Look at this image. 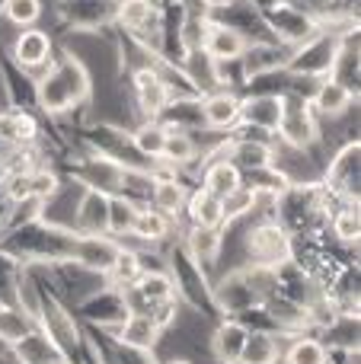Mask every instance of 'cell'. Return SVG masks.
<instances>
[{"mask_svg":"<svg viewBox=\"0 0 361 364\" xmlns=\"http://www.w3.org/2000/svg\"><path fill=\"white\" fill-rule=\"evenodd\" d=\"M141 272H144V262H141V256L134 250H125V246H122L119 256H115V262H112V269L106 272V278H109V284H112V288L128 291L141 278Z\"/></svg>","mask_w":361,"mask_h":364,"instance_id":"cell-25","label":"cell"},{"mask_svg":"<svg viewBox=\"0 0 361 364\" xmlns=\"http://www.w3.org/2000/svg\"><path fill=\"white\" fill-rule=\"evenodd\" d=\"M243 246H247L249 265H262V269H288L294 262V237L285 224L266 218L256 227H249L247 237H243Z\"/></svg>","mask_w":361,"mask_h":364,"instance_id":"cell-2","label":"cell"},{"mask_svg":"<svg viewBox=\"0 0 361 364\" xmlns=\"http://www.w3.org/2000/svg\"><path fill=\"white\" fill-rule=\"evenodd\" d=\"M74 233H109V195L99 188H83L77 205Z\"/></svg>","mask_w":361,"mask_h":364,"instance_id":"cell-12","label":"cell"},{"mask_svg":"<svg viewBox=\"0 0 361 364\" xmlns=\"http://www.w3.org/2000/svg\"><path fill=\"white\" fill-rule=\"evenodd\" d=\"M115 19L128 32L141 36L153 19V6H151V0H115Z\"/></svg>","mask_w":361,"mask_h":364,"instance_id":"cell-30","label":"cell"},{"mask_svg":"<svg viewBox=\"0 0 361 364\" xmlns=\"http://www.w3.org/2000/svg\"><path fill=\"white\" fill-rule=\"evenodd\" d=\"M170 224L173 218H166V214H160L157 208H138V214H134V224H131V237L141 240V243L153 246V243H163L166 237H170Z\"/></svg>","mask_w":361,"mask_h":364,"instance_id":"cell-22","label":"cell"},{"mask_svg":"<svg viewBox=\"0 0 361 364\" xmlns=\"http://www.w3.org/2000/svg\"><path fill=\"white\" fill-rule=\"evenodd\" d=\"M128 294H134L147 310L153 304H163V301H173L176 297V278L170 272H141V278L128 288Z\"/></svg>","mask_w":361,"mask_h":364,"instance_id":"cell-16","label":"cell"},{"mask_svg":"<svg viewBox=\"0 0 361 364\" xmlns=\"http://www.w3.org/2000/svg\"><path fill=\"white\" fill-rule=\"evenodd\" d=\"M352 100H355V90L339 83L336 77H323L311 93V109L313 115H323V119H339L352 109Z\"/></svg>","mask_w":361,"mask_h":364,"instance_id":"cell-10","label":"cell"},{"mask_svg":"<svg viewBox=\"0 0 361 364\" xmlns=\"http://www.w3.org/2000/svg\"><path fill=\"white\" fill-rule=\"evenodd\" d=\"M249 329L243 326L240 320H221L215 326V333H211V355L217 358V364H237L240 361V352H243V342H247Z\"/></svg>","mask_w":361,"mask_h":364,"instance_id":"cell-13","label":"cell"},{"mask_svg":"<svg viewBox=\"0 0 361 364\" xmlns=\"http://www.w3.org/2000/svg\"><path fill=\"white\" fill-rule=\"evenodd\" d=\"M279 361H281V342L266 329H256V333L249 329L237 364H279Z\"/></svg>","mask_w":361,"mask_h":364,"instance_id":"cell-21","label":"cell"},{"mask_svg":"<svg viewBox=\"0 0 361 364\" xmlns=\"http://www.w3.org/2000/svg\"><path fill=\"white\" fill-rule=\"evenodd\" d=\"M163 339V329L153 323L151 314L144 310H131L125 320L115 326V342L125 348H138V352H153Z\"/></svg>","mask_w":361,"mask_h":364,"instance_id":"cell-5","label":"cell"},{"mask_svg":"<svg viewBox=\"0 0 361 364\" xmlns=\"http://www.w3.org/2000/svg\"><path fill=\"white\" fill-rule=\"evenodd\" d=\"M51 364H74V361H68V358H64V355H61V358H58V361H51Z\"/></svg>","mask_w":361,"mask_h":364,"instance_id":"cell-34","label":"cell"},{"mask_svg":"<svg viewBox=\"0 0 361 364\" xmlns=\"http://www.w3.org/2000/svg\"><path fill=\"white\" fill-rule=\"evenodd\" d=\"M227 157L240 173H269L275 164V151L259 134H240L227 141Z\"/></svg>","mask_w":361,"mask_h":364,"instance_id":"cell-4","label":"cell"},{"mask_svg":"<svg viewBox=\"0 0 361 364\" xmlns=\"http://www.w3.org/2000/svg\"><path fill=\"white\" fill-rule=\"evenodd\" d=\"M185 250L195 262H215L224 250V227H192Z\"/></svg>","mask_w":361,"mask_h":364,"instance_id":"cell-23","label":"cell"},{"mask_svg":"<svg viewBox=\"0 0 361 364\" xmlns=\"http://www.w3.org/2000/svg\"><path fill=\"white\" fill-rule=\"evenodd\" d=\"M163 364H192L189 358H176V355H173V358H166Z\"/></svg>","mask_w":361,"mask_h":364,"instance_id":"cell-33","label":"cell"},{"mask_svg":"<svg viewBox=\"0 0 361 364\" xmlns=\"http://www.w3.org/2000/svg\"><path fill=\"white\" fill-rule=\"evenodd\" d=\"M36 326L38 320L32 314H26L23 307H0V342H6V346L29 336Z\"/></svg>","mask_w":361,"mask_h":364,"instance_id":"cell-28","label":"cell"},{"mask_svg":"<svg viewBox=\"0 0 361 364\" xmlns=\"http://www.w3.org/2000/svg\"><path fill=\"white\" fill-rule=\"evenodd\" d=\"M215 301H217V307H221L224 314H230V316L247 314V310L259 307V301H256V294L249 291L243 272H234V275H227L221 284H217V288H215Z\"/></svg>","mask_w":361,"mask_h":364,"instance_id":"cell-14","label":"cell"},{"mask_svg":"<svg viewBox=\"0 0 361 364\" xmlns=\"http://www.w3.org/2000/svg\"><path fill=\"white\" fill-rule=\"evenodd\" d=\"M163 160L166 166H189L198 160V144L195 138H192L189 132H179V128H170V134H166V147H163Z\"/></svg>","mask_w":361,"mask_h":364,"instance_id":"cell-24","label":"cell"},{"mask_svg":"<svg viewBox=\"0 0 361 364\" xmlns=\"http://www.w3.org/2000/svg\"><path fill=\"white\" fill-rule=\"evenodd\" d=\"M90 96V74L80 58L64 55L48 64V74L36 80V100L48 115H61Z\"/></svg>","mask_w":361,"mask_h":364,"instance_id":"cell-1","label":"cell"},{"mask_svg":"<svg viewBox=\"0 0 361 364\" xmlns=\"http://www.w3.org/2000/svg\"><path fill=\"white\" fill-rule=\"evenodd\" d=\"M330 227L343 246H358L361 218H358V201H343V208L330 214Z\"/></svg>","mask_w":361,"mask_h":364,"instance_id":"cell-27","label":"cell"},{"mask_svg":"<svg viewBox=\"0 0 361 364\" xmlns=\"http://www.w3.org/2000/svg\"><path fill=\"white\" fill-rule=\"evenodd\" d=\"M166 134L170 128L163 125V119H144L141 125H134V132L128 134L131 138V147L147 160H160L166 147Z\"/></svg>","mask_w":361,"mask_h":364,"instance_id":"cell-19","label":"cell"},{"mask_svg":"<svg viewBox=\"0 0 361 364\" xmlns=\"http://www.w3.org/2000/svg\"><path fill=\"white\" fill-rule=\"evenodd\" d=\"M275 134L281 138V144L291 147V151H311L313 144L320 141V125L317 115L311 109V100L304 93H281V119Z\"/></svg>","mask_w":361,"mask_h":364,"instance_id":"cell-3","label":"cell"},{"mask_svg":"<svg viewBox=\"0 0 361 364\" xmlns=\"http://www.w3.org/2000/svg\"><path fill=\"white\" fill-rule=\"evenodd\" d=\"M4 19L10 26H19V29H32L42 16V0H4Z\"/></svg>","mask_w":361,"mask_h":364,"instance_id":"cell-31","label":"cell"},{"mask_svg":"<svg viewBox=\"0 0 361 364\" xmlns=\"http://www.w3.org/2000/svg\"><path fill=\"white\" fill-rule=\"evenodd\" d=\"M185 198H189V192H185V186L176 176H153L151 205L157 208L160 214H166V218H179L183 208H185Z\"/></svg>","mask_w":361,"mask_h":364,"instance_id":"cell-18","label":"cell"},{"mask_svg":"<svg viewBox=\"0 0 361 364\" xmlns=\"http://www.w3.org/2000/svg\"><path fill=\"white\" fill-rule=\"evenodd\" d=\"M10 51L13 61L26 70H38L55 61V42H51V36L45 29H19Z\"/></svg>","mask_w":361,"mask_h":364,"instance_id":"cell-8","label":"cell"},{"mask_svg":"<svg viewBox=\"0 0 361 364\" xmlns=\"http://www.w3.org/2000/svg\"><path fill=\"white\" fill-rule=\"evenodd\" d=\"M281 119V96L272 93H256L249 100H243L240 109V125H247L249 132H269L275 134Z\"/></svg>","mask_w":361,"mask_h":364,"instance_id":"cell-11","label":"cell"},{"mask_svg":"<svg viewBox=\"0 0 361 364\" xmlns=\"http://www.w3.org/2000/svg\"><path fill=\"white\" fill-rule=\"evenodd\" d=\"M185 218H189L192 227H224V208L221 198L208 195L205 188H195V192L185 198Z\"/></svg>","mask_w":361,"mask_h":364,"instance_id":"cell-20","label":"cell"},{"mask_svg":"<svg viewBox=\"0 0 361 364\" xmlns=\"http://www.w3.org/2000/svg\"><path fill=\"white\" fill-rule=\"evenodd\" d=\"M221 208H224V224H234V220L253 214V192H249L247 182L240 188H234L227 198H221Z\"/></svg>","mask_w":361,"mask_h":364,"instance_id":"cell-32","label":"cell"},{"mask_svg":"<svg viewBox=\"0 0 361 364\" xmlns=\"http://www.w3.org/2000/svg\"><path fill=\"white\" fill-rule=\"evenodd\" d=\"M243 186V173L230 164V157H215L202 173V188L215 198H227L234 188Z\"/></svg>","mask_w":361,"mask_h":364,"instance_id":"cell-17","label":"cell"},{"mask_svg":"<svg viewBox=\"0 0 361 364\" xmlns=\"http://www.w3.org/2000/svg\"><path fill=\"white\" fill-rule=\"evenodd\" d=\"M281 358L285 364H330V348L313 336H301L288 346V352H281Z\"/></svg>","mask_w":361,"mask_h":364,"instance_id":"cell-29","label":"cell"},{"mask_svg":"<svg viewBox=\"0 0 361 364\" xmlns=\"http://www.w3.org/2000/svg\"><path fill=\"white\" fill-rule=\"evenodd\" d=\"M247 45L249 42L243 32H237L234 26H227V23H215V19H211L202 48H205V55L215 58L217 64H230V61H240Z\"/></svg>","mask_w":361,"mask_h":364,"instance_id":"cell-9","label":"cell"},{"mask_svg":"<svg viewBox=\"0 0 361 364\" xmlns=\"http://www.w3.org/2000/svg\"><path fill=\"white\" fill-rule=\"evenodd\" d=\"M13 358L16 364H51L61 358V348L51 342V336L45 329H32L29 336H23L19 342H13Z\"/></svg>","mask_w":361,"mask_h":364,"instance_id":"cell-15","label":"cell"},{"mask_svg":"<svg viewBox=\"0 0 361 364\" xmlns=\"http://www.w3.org/2000/svg\"><path fill=\"white\" fill-rule=\"evenodd\" d=\"M138 201L128 195H109V237L125 240L131 233L134 214H138Z\"/></svg>","mask_w":361,"mask_h":364,"instance_id":"cell-26","label":"cell"},{"mask_svg":"<svg viewBox=\"0 0 361 364\" xmlns=\"http://www.w3.org/2000/svg\"><path fill=\"white\" fill-rule=\"evenodd\" d=\"M38 323H42V329L51 336V342L61 348V355L74 352V348L80 346V329H77L70 310H64L61 304L51 301V297H42V314H38Z\"/></svg>","mask_w":361,"mask_h":364,"instance_id":"cell-7","label":"cell"},{"mask_svg":"<svg viewBox=\"0 0 361 364\" xmlns=\"http://www.w3.org/2000/svg\"><path fill=\"white\" fill-rule=\"evenodd\" d=\"M240 109L243 100L234 93V90H211L202 100V125L211 128V132H227V128L240 125Z\"/></svg>","mask_w":361,"mask_h":364,"instance_id":"cell-6","label":"cell"}]
</instances>
